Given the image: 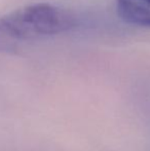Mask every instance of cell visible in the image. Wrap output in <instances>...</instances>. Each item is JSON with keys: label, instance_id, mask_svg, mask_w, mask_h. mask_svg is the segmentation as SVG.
I'll return each instance as SVG.
<instances>
[{"label": "cell", "instance_id": "cell-1", "mask_svg": "<svg viewBox=\"0 0 150 151\" xmlns=\"http://www.w3.org/2000/svg\"><path fill=\"white\" fill-rule=\"evenodd\" d=\"M74 26L72 12L52 4L36 3L19 8L0 18V52L14 54L30 42Z\"/></svg>", "mask_w": 150, "mask_h": 151}, {"label": "cell", "instance_id": "cell-2", "mask_svg": "<svg viewBox=\"0 0 150 151\" xmlns=\"http://www.w3.org/2000/svg\"><path fill=\"white\" fill-rule=\"evenodd\" d=\"M116 8L126 23L150 28V0H116Z\"/></svg>", "mask_w": 150, "mask_h": 151}]
</instances>
